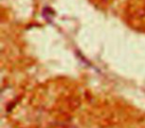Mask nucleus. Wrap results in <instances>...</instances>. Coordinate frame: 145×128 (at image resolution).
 I'll return each mask as SVG.
<instances>
[]
</instances>
